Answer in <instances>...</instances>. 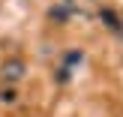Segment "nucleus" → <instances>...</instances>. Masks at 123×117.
I'll use <instances>...</instances> for the list:
<instances>
[{
	"label": "nucleus",
	"mask_w": 123,
	"mask_h": 117,
	"mask_svg": "<svg viewBox=\"0 0 123 117\" xmlns=\"http://www.w3.org/2000/svg\"><path fill=\"white\" fill-rule=\"evenodd\" d=\"M21 72H24V63H21V60H6L3 69H0V78H3V81H18Z\"/></svg>",
	"instance_id": "obj_1"
}]
</instances>
